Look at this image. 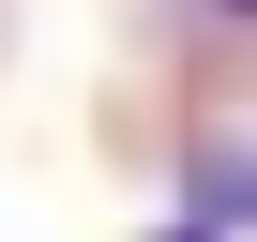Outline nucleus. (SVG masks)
I'll return each mask as SVG.
<instances>
[{"label": "nucleus", "mask_w": 257, "mask_h": 242, "mask_svg": "<svg viewBox=\"0 0 257 242\" xmlns=\"http://www.w3.org/2000/svg\"><path fill=\"white\" fill-rule=\"evenodd\" d=\"M152 242H227V227H212V212H167V227H152Z\"/></svg>", "instance_id": "nucleus-1"}, {"label": "nucleus", "mask_w": 257, "mask_h": 242, "mask_svg": "<svg viewBox=\"0 0 257 242\" xmlns=\"http://www.w3.org/2000/svg\"><path fill=\"white\" fill-rule=\"evenodd\" d=\"M212 16H227V31H257V0H212Z\"/></svg>", "instance_id": "nucleus-2"}]
</instances>
